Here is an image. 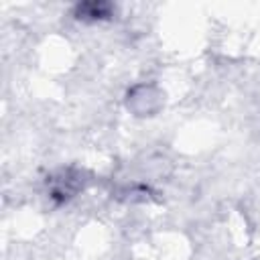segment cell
<instances>
[{
    "label": "cell",
    "instance_id": "obj_1",
    "mask_svg": "<svg viewBox=\"0 0 260 260\" xmlns=\"http://www.w3.org/2000/svg\"><path fill=\"white\" fill-rule=\"evenodd\" d=\"M112 12H114V6L106 2H85V4H77L73 10V14L81 20H102L112 16Z\"/></svg>",
    "mask_w": 260,
    "mask_h": 260
}]
</instances>
